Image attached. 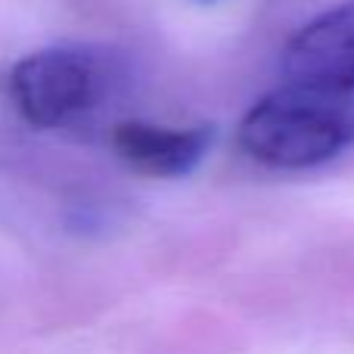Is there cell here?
Masks as SVG:
<instances>
[{
    "instance_id": "cell-3",
    "label": "cell",
    "mask_w": 354,
    "mask_h": 354,
    "mask_svg": "<svg viewBox=\"0 0 354 354\" xmlns=\"http://www.w3.org/2000/svg\"><path fill=\"white\" fill-rule=\"evenodd\" d=\"M286 84L354 93V0L320 12L283 50Z\"/></svg>"
},
{
    "instance_id": "cell-2",
    "label": "cell",
    "mask_w": 354,
    "mask_h": 354,
    "mask_svg": "<svg viewBox=\"0 0 354 354\" xmlns=\"http://www.w3.org/2000/svg\"><path fill=\"white\" fill-rule=\"evenodd\" d=\"M115 78V62L100 50L47 47L12 68L10 97L31 128H72L109 100Z\"/></svg>"
},
{
    "instance_id": "cell-5",
    "label": "cell",
    "mask_w": 354,
    "mask_h": 354,
    "mask_svg": "<svg viewBox=\"0 0 354 354\" xmlns=\"http://www.w3.org/2000/svg\"><path fill=\"white\" fill-rule=\"evenodd\" d=\"M205 3H208V0H205Z\"/></svg>"
},
{
    "instance_id": "cell-1",
    "label": "cell",
    "mask_w": 354,
    "mask_h": 354,
    "mask_svg": "<svg viewBox=\"0 0 354 354\" xmlns=\"http://www.w3.org/2000/svg\"><path fill=\"white\" fill-rule=\"evenodd\" d=\"M239 147L258 165L283 171L333 162L354 147V93L280 87L243 115Z\"/></svg>"
},
{
    "instance_id": "cell-4",
    "label": "cell",
    "mask_w": 354,
    "mask_h": 354,
    "mask_svg": "<svg viewBox=\"0 0 354 354\" xmlns=\"http://www.w3.org/2000/svg\"><path fill=\"white\" fill-rule=\"evenodd\" d=\"M214 143L208 124L165 128L153 122H122L112 131V149L128 168L149 177H183L202 165Z\"/></svg>"
}]
</instances>
